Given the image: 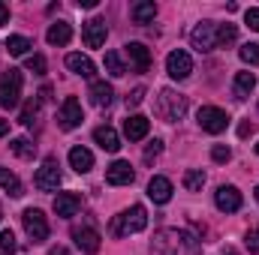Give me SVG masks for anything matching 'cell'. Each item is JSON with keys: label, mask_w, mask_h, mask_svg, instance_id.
<instances>
[{"label": "cell", "mask_w": 259, "mask_h": 255, "mask_svg": "<svg viewBox=\"0 0 259 255\" xmlns=\"http://www.w3.org/2000/svg\"><path fill=\"white\" fill-rule=\"evenodd\" d=\"M148 225V210L142 204H133L130 210H124L121 216L112 219V234L115 237H124V234H136V231H145Z\"/></svg>", "instance_id": "1"}, {"label": "cell", "mask_w": 259, "mask_h": 255, "mask_svg": "<svg viewBox=\"0 0 259 255\" xmlns=\"http://www.w3.org/2000/svg\"><path fill=\"white\" fill-rule=\"evenodd\" d=\"M157 111H160V117H163V120L175 123V120H181V117L187 114V99H184L181 93H175V90H160Z\"/></svg>", "instance_id": "2"}, {"label": "cell", "mask_w": 259, "mask_h": 255, "mask_svg": "<svg viewBox=\"0 0 259 255\" xmlns=\"http://www.w3.org/2000/svg\"><path fill=\"white\" fill-rule=\"evenodd\" d=\"M21 99V72L18 69H6L0 75V105L3 108H15Z\"/></svg>", "instance_id": "3"}, {"label": "cell", "mask_w": 259, "mask_h": 255, "mask_svg": "<svg viewBox=\"0 0 259 255\" xmlns=\"http://www.w3.org/2000/svg\"><path fill=\"white\" fill-rule=\"evenodd\" d=\"M21 222H24V231H27V237H30L33 243H42V240H49V219L42 216V210H36V207L24 210Z\"/></svg>", "instance_id": "4"}, {"label": "cell", "mask_w": 259, "mask_h": 255, "mask_svg": "<svg viewBox=\"0 0 259 255\" xmlns=\"http://www.w3.org/2000/svg\"><path fill=\"white\" fill-rule=\"evenodd\" d=\"M196 120H199V126L205 129V132H211V135H217V132H223V129L229 126V114L223 108H214V105H202L199 114H196Z\"/></svg>", "instance_id": "5"}, {"label": "cell", "mask_w": 259, "mask_h": 255, "mask_svg": "<svg viewBox=\"0 0 259 255\" xmlns=\"http://www.w3.org/2000/svg\"><path fill=\"white\" fill-rule=\"evenodd\" d=\"M190 42H193L196 51H211L217 48V24L214 21H199L190 33Z\"/></svg>", "instance_id": "6"}, {"label": "cell", "mask_w": 259, "mask_h": 255, "mask_svg": "<svg viewBox=\"0 0 259 255\" xmlns=\"http://www.w3.org/2000/svg\"><path fill=\"white\" fill-rule=\"evenodd\" d=\"M33 186L39 192H55L61 186V171H58V162H55V159H46V162H42V168H39L36 177H33Z\"/></svg>", "instance_id": "7"}, {"label": "cell", "mask_w": 259, "mask_h": 255, "mask_svg": "<svg viewBox=\"0 0 259 255\" xmlns=\"http://www.w3.org/2000/svg\"><path fill=\"white\" fill-rule=\"evenodd\" d=\"M166 72L175 78V81H184L190 72H193V57L187 54V51H181V48H175L169 57H166Z\"/></svg>", "instance_id": "8"}, {"label": "cell", "mask_w": 259, "mask_h": 255, "mask_svg": "<svg viewBox=\"0 0 259 255\" xmlns=\"http://www.w3.org/2000/svg\"><path fill=\"white\" fill-rule=\"evenodd\" d=\"M58 120H61V126L64 129H75L81 126V120H84V111H81V102L75 99V96H66L64 105H61V114H58Z\"/></svg>", "instance_id": "9"}, {"label": "cell", "mask_w": 259, "mask_h": 255, "mask_svg": "<svg viewBox=\"0 0 259 255\" xmlns=\"http://www.w3.org/2000/svg\"><path fill=\"white\" fill-rule=\"evenodd\" d=\"M106 21L103 18H91V21H84V27H81V36H84V45L88 48H100L103 42H106Z\"/></svg>", "instance_id": "10"}, {"label": "cell", "mask_w": 259, "mask_h": 255, "mask_svg": "<svg viewBox=\"0 0 259 255\" xmlns=\"http://www.w3.org/2000/svg\"><path fill=\"white\" fill-rule=\"evenodd\" d=\"M133 177H136V171L124 159H118L106 168V183H112V186H127V183H133Z\"/></svg>", "instance_id": "11"}, {"label": "cell", "mask_w": 259, "mask_h": 255, "mask_svg": "<svg viewBox=\"0 0 259 255\" xmlns=\"http://www.w3.org/2000/svg\"><path fill=\"white\" fill-rule=\"evenodd\" d=\"M214 204L223 213H235V210H241V192L235 189V186H220V189L214 192Z\"/></svg>", "instance_id": "12"}, {"label": "cell", "mask_w": 259, "mask_h": 255, "mask_svg": "<svg viewBox=\"0 0 259 255\" xmlns=\"http://www.w3.org/2000/svg\"><path fill=\"white\" fill-rule=\"evenodd\" d=\"M78 207H81V195H75V192H58V198H55V213L58 216H75L78 213Z\"/></svg>", "instance_id": "13"}, {"label": "cell", "mask_w": 259, "mask_h": 255, "mask_svg": "<svg viewBox=\"0 0 259 255\" xmlns=\"http://www.w3.org/2000/svg\"><path fill=\"white\" fill-rule=\"evenodd\" d=\"M72 240H75V246H78L81 252H88V255L100 252V234H97L94 228H75V231H72Z\"/></svg>", "instance_id": "14"}, {"label": "cell", "mask_w": 259, "mask_h": 255, "mask_svg": "<svg viewBox=\"0 0 259 255\" xmlns=\"http://www.w3.org/2000/svg\"><path fill=\"white\" fill-rule=\"evenodd\" d=\"M148 198H151L154 204H166V201L172 198V180H169V177H151V183H148Z\"/></svg>", "instance_id": "15"}, {"label": "cell", "mask_w": 259, "mask_h": 255, "mask_svg": "<svg viewBox=\"0 0 259 255\" xmlns=\"http://www.w3.org/2000/svg\"><path fill=\"white\" fill-rule=\"evenodd\" d=\"M69 165L78 171V174H88L91 168H94V153L88 150V147H81V144H75L72 150H69Z\"/></svg>", "instance_id": "16"}, {"label": "cell", "mask_w": 259, "mask_h": 255, "mask_svg": "<svg viewBox=\"0 0 259 255\" xmlns=\"http://www.w3.org/2000/svg\"><path fill=\"white\" fill-rule=\"evenodd\" d=\"M66 66L75 72V75H81V78H94L97 75V66L91 57H84V54H78V51H72V54H66Z\"/></svg>", "instance_id": "17"}, {"label": "cell", "mask_w": 259, "mask_h": 255, "mask_svg": "<svg viewBox=\"0 0 259 255\" xmlns=\"http://www.w3.org/2000/svg\"><path fill=\"white\" fill-rule=\"evenodd\" d=\"M148 129H151V120L145 114H133V117H127V123H124V135H127L130 141H142L148 135Z\"/></svg>", "instance_id": "18"}, {"label": "cell", "mask_w": 259, "mask_h": 255, "mask_svg": "<svg viewBox=\"0 0 259 255\" xmlns=\"http://www.w3.org/2000/svg\"><path fill=\"white\" fill-rule=\"evenodd\" d=\"M127 54H130V60H133V69H136V72H148V69H151V51H148L142 42H130Z\"/></svg>", "instance_id": "19"}, {"label": "cell", "mask_w": 259, "mask_h": 255, "mask_svg": "<svg viewBox=\"0 0 259 255\" xmlns=\"http://www.w3.org/2000/svg\"><path fill=\"white\" fill-rule=\"evenodd\" d=\"M94 141L103 150H109V153H118V147H121V138H118V132L112 126H97L94 129Z\"/></svg>", "instance_id": "20"}, {"label": "cell", "mask_w": 259, "mask_h": 255, "mask_svg": "<svg viewBox=\"0 0 259 255\" xmlns=\"http://www.w3.org/2000/svg\"><path fill=\"white\" fill-rule=\"evenodd\" d=\"M130 15H133L136 24H148V21H154V15H157V3H154V0H139V3H133Z\"/></svg>", "instance_id": "21"}, {"label": "cell", "mask_w": 259, "mask_h": 255, "mask_svg": "<svg viewBox=\"0 0 259 255\" xmlns=\"http://www.w3.org/2000/svg\"><path fill=\"white\" fill-rule=\"evenodd\" d=\"M112 96H115L112 84H106V81H94V84H91V102H94L97 108L112 105Z\"/></svg>", "instance_id": "22"}, {"label": "cell", "mask_w": 259, "mask_h": 255, "mask_svg": "<svg viewBox=\"0 0 259 255\" xmlns=\"http://www.w3.org/2000/svg\"><path fill=\"white\" fill-rule=\"evenodd\" d=\"M46 39H49L52 45H66V42L72 39V27H69L66 21H55V24L49 27V33H46Z\"/></svg>", "instance_id": "23"}, {"label": "cell", "mask_w": 259, "mask_h": 255, "mask_svg": "<svg viewBox=\"0 0 259 255\" xmlns=\"http://www.w3.org/2000/svg\"><path fill=\"white\" fill-rule=\"evenodd\" d=\"M253 87H256V75L253 72H238L235 75V96L238 99H247L253 93Z\"/></svg>", "instance_id": "24"}, {"label": "cell", "mask_w": 259, "mask_h": 255, "mask_svg": "<svg viewBox=\"0 0 259 255\" xmlns=\"http://www.w3.org/2000/svg\"><path fill=\"white\" fill-rule=\"evenodd\" d=\"M0 186L9 192L12 198H21V195H24V189H21V180H18L9 168H0Z\"/></svg>", "instance_id": "25"}, {"label": "cell", "mask_w": 259, "mask_h": 255, "mask_svg": "<svg viewBox=\"0 0 259 255\" xmlns=\"http://www.w3.org/2000/svg\"><path fill=\"white\" fill-rule=\"evenodd\" d=\"M30 48H33V45H30L27 36H9V39H6V51H9L12 57H24Z\"/></svg>", "instance_id": "26"}, {"label": "cell", "mask_w": 259, "mask_h": 255, "mask_svg": "<svg viewBox=\"0 0 259 255\" xmlns=\"http://www.w3.org/2000/svg\"><path fill=\"white\" fill-rule=\"evenodd\" d=\"M103 66H106V72H109L112 78H121V75L127 72V69H124V60H121V54H118V51H106Z\"/></svg>", "instance_id": "27"}, {"label": "cell", "mask_w": 259, "mask_h": 255, "mask_svg": "<svg viewBox=\"0 0 259 255\" xmlns=\"http://www.w3.org/2000/svg\"><path fill=\"white\" fill-rule=\"evenodd\" d=\"M202 186H205V171H202V168H190V171L184 174V189L199 192Z\"/></svg>", "instance_id": "28"}, {"label": "cell", "mask_w": 259, "mask_h": 255, "mask_svg": "<svg viewBox=\"0 0 259 255\" xmlns=\"http://www.w3.org/2000/svg\"><path fill=\"white\" fill-rule=\"evenodd\" d=\"M9 147H12V153L21 156V159H33V153H36V147L30 144V138H15Z\"/></svg>", "instance_id": "29"}, {"label": "cell", "mask_w": 259, "mask_h": 255, "mask_svg": "<svg viewBox=\"0 0 259 255\" xmlns=\"http://www.w3.org/2000/svg\"><path fill=\"white\" fill-rule=\"evenodd\" d=\"M235 36H238L235 24H217V45H229V42H235Z\"/></svg>", "instance_id": "30"}, {"label": "cell", "mask_w": 259, "mask_h": 255, "mask_svg": "<svg viewBox=\"0 0 259 255\" xmlns=\"http://www.w3.org/2000/svg\"><path fill=\"white\" fill-rule=\"evenodd\" d=\"M241 60L244 63H250V66H259V45L256 42H247V45H241Z\"/></svg>", "instance_id": "31"}, {"label": "cell", "mask_w": 259, "mask_h": 255, "mask_svg": "<svg viewBox=\"0 0 259 255\" xmlns=\"http://www.w3.org/2000/svg\"><path fill=\"white\" fill-rule=\"evenodd\" d=\"M15 246H18V243H15L12 228H3V231H0V249H3V252H15Z\"/></svg>", "instance_id": "32"}, {"label": "cell", "mask_w": 259, "mask_h": 255, "mask_svg": "<svg viewBox=\"0 0 259 255\" xmlns=\"http://www.w3.org/2000/svg\"><path fill=\"white\" fill-rule=\"evenodd\" d=\"M211 159H214V162H229V159H232V150H229L226 144H214V147H211Z\"/></svg>", "instance_id": "33"}, {"label": "cell", "mask_w": 259, "mask_h": 255, "mask_svg": "<svg viewBox=\"0 0 259 255\" xmlns=\"http://www.w3.org/2000/svg\"><path fill=\"white\" fill-rule=\"evenodd\" d=\"M27 69H30L33 75H42V72H46V57H42V54H30V57H27Z\"/></svg>", "instance_id": "34"}, {"label": "cell", "mask_w": 259, "mask_h": 255, "mask_svg": "<svg viewBox=\"0 0 259 255\" xmlns=\"http://www.w3.org/2000/svg\"><path fill=\"white\" fill-rule=\"evenodd\" d=\"M142 99H145V87H136L133 93L127 96V108H136V105H142Z\"/></svg>", "instance_id": "35"}, {"label": "cell", "mask_w": 259, "mask_h": 255, "mask_svg": "<svg viewBox=\"0 0 259 255\" xmlns=\"http://www.w3.org/2000/svg\"><path fill=\"white\" fill-rule=\"evenodd\" d=\"M244 21H247V27H250V30H259V9H256V6L244 12Z\"/></svg>", "instance_id": "36"}, {"label": "cell", "mask_w": 259, "mask_h": 255, "mask_svg": "<svg viewBox=\"0 0 259 255\" xmlns=\"http://www.w3.org/2000/svg\"><path fill=\"white\" fill-rule=\"evenodd\" d=\"M33 117H36V102H30V105H24V111H21V123H33Z\"/></svg>", "instance_id": "37"}, {"label": "cell", "mask_w": 259, "mask_h": 255, "mask_svg": "<svg viewBox=\"0 0 259 255\" xmlns=\"http://www.w3.org/2000/svg\"><path fill=\"white\" fill-rule=\"evenodd\" d=\"M160 150H163V141H157V138H154V141H151V144H148V150H145V159H148V162H151V159H154V156H157V153H160Z\"/></svg>", "instance_id": "38"}, {"label": "cell", "mask_w": 259, "mask_h": 255, "mask_svg": "<svg viewBox=\"0 0 259 255\" xmlns=\"http://www.w3.org/2000/svg\"><path fill=\"white\" fill-rule=\"evenodd\" d=\"M247 249H250V252H253V255H259V237H256V234H253V231L247 234Z\"/></svg>", "instance_id": "39"}, {"label": "cell", "mask_w": 259, "mask_h": 255, "mask_svg": "<svg viewBox=\"0 0 259 255\" xmlns=\"http://www.w3.org/2000/svg\"><path fill=\"white\" fill-rule=\"evenodd\" d=\"M6 21H9V6H6V3L0 0V27H3Z\"/></svg>", "instance_id": "40"}, {"label": "cell", "mask_w": 259, "mask_h": 255, "mask_svg": "<svg viewBox=\"0 0 259 255\" xmlns=\"http://www.w3.org/2000/svg\"><path fill=\"white\" fill-rule=\"evenodd\" d=\"M78 6H84V9H94V6H97V0H78Z\"/></svg>", "instance_id": "41"}, {"label": "cell", "mask_w": 259, "mask_h": 255, "mask_svg": "<svg viewBox=\"0 0 259 255\" xmlns=\"http://www.w3.org/2000/svg\"><path fill=\"white\" fill-rule=\"evenodd\" d=\"M9 132V120H0V135H6Z\"/></svg>", "instance_id": "42"}, {"label": "cell", "mask_w": 259, "mask_h": 255, "mask_svg": "<svg viewBox=\"0 0 259 255\" xmlns=\"http://www.w3.org/2000/svg\"><path fill=\"white\" fill-rule=\"evenodd\" d=\"M256 201H259V186H256Z\"/></svg>", "instance_id": "43"}, {"label": "cell", "mask_w": 259, "mask_h": 255, "mask_svg": "<svg viewBox=\"0 0 259 255\" xmlns=\"http://www.w3.org/2000/svg\"><path fill=\"white\" fill-rule=\"evenodd\" d=\"M256 153H259V144H256Z\"/></svg>", "instance_id": "44"}, {"label": "cell", "mask_w": 259, "mask_h": 255, "mask_svg": "<svg viewBox=\"0 0 259 255\" xmlns=\"http://www.w3.org/2000/svg\"><path fill=\"white\" fill-rule=\"evenodd\" d=\"M256 237H259V231H256Z\"/></svg>", "instance_id": "45"}]
</instances>
